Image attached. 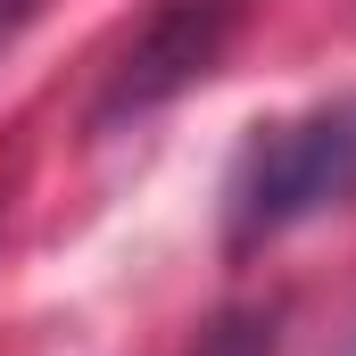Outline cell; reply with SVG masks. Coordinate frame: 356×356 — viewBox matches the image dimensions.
<instances>
[{
	"instance_id": "6da1fadb",
	"label": "cell",
	"mask_w": 356,
	"mask_h": 356,
	"mask_svg": "<svg viewBox=\"0 0 356 356\" xmlns=\"http://www.w3.org/2000/svg\"><path fill=\"white\" fill-rule=\"evenodd\" d=\"M356 199V99H323L307 116L266 124L224 182V232L232 249H257L273 232Z\"/></svg>"
},
{
	"instance_id": "7a4b0ae2",
	"label": "cell",
	"mask_w": 356,
	"mask_h": 356,
	"mask_svg": "<svg viewBox=\"0 0 356 356\" xmlns=\"http://www.w3.org/2000/svg\"><path fill=\"white\" fill-rule=\"evenodd\" d=\"M241 8H249V0H158V8L124 33L108 83L91 99V124L149 116V108H166L175 91H191L199 75H216V58H224L232 33H241Z\"/></svg>"
},
{
	"instance_id": "3957f363",
	"label": "cell",
	"mask_w": 356,
	"mask_h": 356,
	"mask_svg": "<svg viewBox=\"0 0 356 356\" xmlns=\"http://www.w3.org/2000/svg\"><path fill=\"white\" fill-rule=\"evenodd\" d=\"M199 356H273V323L266 315H224L216 332H199Z\"/></svg>"
},
{
	"instance_id": "277c9868",
	"label": "cell",
	"mask_w": 356,
	"mask_h": 356,
	"mask_svg": "<svg viewBox=\"0 0 356 356\" xmlns=\"http://www.w3.org/2000/svg\"><path fill=\"white\" fill-rule=\"evenodd\" d=\"M33 8H42V0H0V42H8V33H17V25L33 17Z\"/></svg>"
},
{
	"instance_id": "5b68a950",
	"label": "cell",
	"mask_w": 356,
	"mask_h": 356,
	"mask_svg": "<svg viewBox=\"0 0 356 356\" xmlns=\"http://www.w3.org/2000/svg\"><path fill=\"white\" fill-rule=\"evenodd\" d=\"M348 356H356V348H348Z\"/></svg>"
}]
</instances>
